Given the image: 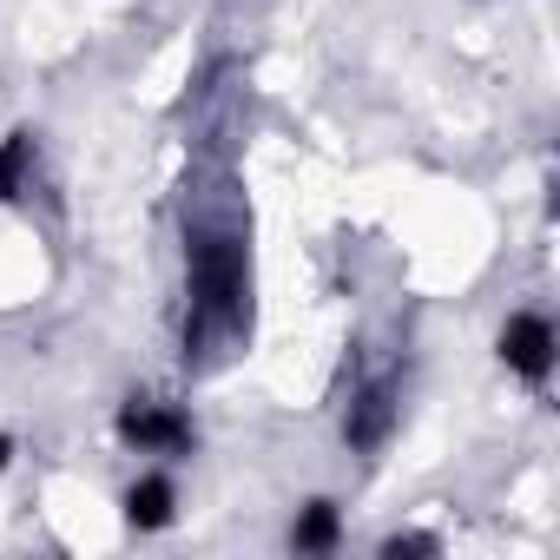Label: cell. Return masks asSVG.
<instances>
[{
    "mask_svg": "<svg viewBox=\"0 0 560 560\" xmlns=\"http://www.w3.org/2000/svg\"><path fill=\"white\" fill-rule=\"evenodd\" d=\"M172 508H178V494H172V481H165V475H145V481H132V488H126V521H132L139 534L172 527Z\"/></svg>",
    "mask_w": 560,
    "mask_h": 560,
    "instance_id": "5",
    "label": "cell"
},
{
    "mask_svg": "<svg viewBox=\"0 0 560 560\" xmlns=\"http://www.w3.org/2000/svg\"><path fill=\"white\" fill-rule=\"evenodd\" d=\"M119 435H126L132 448H145V455H178V448H191V416H185L178 402L132 396V402L119 409Z\"/></svg>",
    "mask_w": 560,
    "mask_h": 560,
    "instance_id": "2",
    "label": "cell"
},
{
    "mask_svg": "<svg viewBox=\"0 0 560 560\" xmlns=\"http://www.w3.org/2000/svg\"><path fill=\"white\" fill-rule=\"evenodd\" d=\"M383 553H389V560H402V553H442V540H435V534H389Z\"/></svg>",
    "mask_w": 560,
    "mask_h": 560,
    "instance_id": "8",
    "label": "cell"
},
{
    "mask_svg": "<svg viewBox=\"0 0 560 560\" xmlns=\"http://www.w3.org/2000/svg\"><path fill=\"white\" fill-rule=\"evenodd\" d=\"M501 363L527 383H547L553 376V324L540 311H521L501 324Z\"/></svg>",
    "mask_w": 560,
    "mask_h": 560,
    "instance_id": "3",
    "label": "cell"
},
{
    "mask_svg": "<svg viewBox=\"0 0 560 560\" xmlns=\"http://www.w3.org/2000/svg\"><path fill=\"white\" fill-rule=\"evenodd\" d=\"M337 534H343L337 501H311V508L298 514V527H291V547H298V553H330V547H337Z\"/></svg>",
    "mask_w": 560,
    "mask_h": 560,
    "instance_id": "6",
    "label": "cell"
},
{
    "mask_svg": "<svg viewBox=\"0 0 560 560\" xmlns=\"http://www.w3.org/2000/svg\"><path fill=\"white\" fill-rule=\"evenodd\" d=\"M14 462V435H0V468H8Z\"/></svg>",
    "mask_w": 560,
    "mask_h": 560,
    "instance_id": "9",
    "label": "cell"
},
{
    "mask_svg": "<svg viewBox=\"0 0 560 560\" xmlns=\"http://www.w3.org/2000/svg\"><path fill=\"white\" fill-rule=\"evenodd\" d=\"M27 132H14V139H0V198H14L21 191V178H27Z\"/></svg>",
    "mask_w": 560,
    "mask_h": 560,
    "instance_id": "7",
    "label": "cell"
},
{
    "mask_svg": "<svg viewBox=\"0 0 560 560\" xmlns=\"http://www.w3.org/2000/svg\"><path fill=\"white\" fill-rule=\"evenodd\" d=\"M185 277H191V317H185V357H218L250 324V257L237 218H198L185 231Z\"/></svg>",
    "mask_w": 560,
    "mask_h": 560,
    "instance_id": "1",
    "label": "cell"
},
{
    "mask_svg": "<svg viewBox=\"0 0 560 560\" xmlns=\"http://www.w3.org/2000/svg\"><path fill=\"white\" fill-rule=\"evenodd\" d=\"M389 429H396V389H389V383H370V389L350 402V416H343V442L370 455V448L389 442Z\"/></svg>",
    "mask_w": 560,
    "mask_h": 560,
    "instance_id": "4",
    "label": "cell"
}]
</instances>
